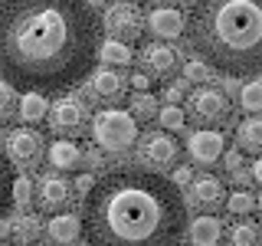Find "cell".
Returning <instances> with one entry per match:
<instances>
[{
    "mask_svg": "<svg viewBox=\"0 0 262 246\" xmlns=\"http://www.w3.org/2000/svg\"><path fill=\"white\" fill-rule=\"evenodd\" d=\"M196 59L229 79L262 72V0H207L187 20Z\"/></svg>",
    "mask_w": 262,
    "mask_h": 246,
    "instance_id": "3957f363",
    "label": "cell"
},
{
    "mask_svg": "<svg viewBox=\"0 0 262 246\" xmlns=\"http://www.w3.org/2000/svg\"><path fill=\"white\" fill-rule=\"evenodd\" d=\"M13 233L20 236V240H33V236L39 233V220L36 217H20V220H16V227H13Z\"/></svg>",
    "mask_w": 262,
    "mask_h": 246,
    "instance_id": "f546056e",
    "label": "cell"
},
{
    "mask_svg": "<svg viewBox=\"0 0 262 246\" xmlns=\"http://www.w3.org/2000/svg\"><path fill=\"white\" fill-rule=\"evenodd\" d=\"M187 89H190V82H187V79H174V82H167V86H164V102H167V105H177L180 98L187 95Z\"/></svg>",
    "mask_w": 262,
    "mask_h": 246,
    "instance_id": "83f0119b",
    "label": "cell"
},
{
    "mask_svg": "<svg viewBox=\"0 0 262 246\" xmlns=\"http://www.w3.org/2000/svg\"><path fill=\"white\" fill-rule=\"evenodd\" d=\"M92 187H95V177H92V174H82V177L76 180V191L82 194V200H85V197L92 194Z\"/></svg>",
    "mask_w": 262,
    "mask_h": 246,
    "instance_id": "836d02e7",
    "label": "cell"
},
{
    "mask_svg": "<svg viewBox=\"0 0 262 246\" xmlns=\"http://www.w3.org/2000/svg\"><path fill=\"white\" fill-rule=\"evenodd\" d=\"M158 102H154L151 92H138L131 98V118L135 121H147V118H158Z\"/></svg>",
    "mask_w": 262,
    "mask_h": 246,
    "instance_id": "cb8c5ba5",
    "label": "cell"
},
{
    "mask_svg": "<svg viewBox=\"0 0 262 246\" xmlns=\"http://www.w3.org/2000/svg\"><path fill=\"white\" fill-rule=\"evenodd\" d=\"M46 233H49L53 243L69 246V243H76L82 236V217H76V213H56V217L46 223Z\"/></svg>",
    "mask_w": 262,
    "mask_h": 246,
    "instance_id": "2e32d148",
    "label": "cell"
},
{
    "mask_svg": "<svg viewBox=\"0 0 262 246\" xmlns=\"http://www.w3.org/2000/svg\"><path fill=\"white\" fill-rule=\"evenodd\" d=\"M158 121L167 131H180L187 125V115H184V109H180V105H164V109L158 112Z\"/></svg>",
    "mask_w": 262,
    "mask_h": 246,
    "instance_id": "4316f807",
    "label": "cell"
},
{
    "mask_svg": "<svg viewBox=\"0 0 262 246\" xmlns=\"http://www.w3.org/2000/svg\"><path fill=\"white\" fill-rule=\"evenodd\" d=\"M33 200V180L30 177H13V203H30Z\"/></svg>",
    "mask_w": 262,
    "mask_h": 246,
    "instance_id": "f1b7e54d",
    "label": "cell"
},
{
    "mask_svg": "<svg viewBox=\"0 0 262 246\" xmlns=\"http://www.w3.org/2000/svg\"><path fill=\"white\" fill-rule=\"evenodd\" d=\"M190 243L193 246H220L223 243V223H220L216 217L190 220Z\"/></svg>",
    "mask_w": 262,
    "mask_h": 246,
    "instance_id": "e0dca14e",
    "label": "cell"
},
{
    "mask_svg": "<svg viewBox=\"0 0 262 246\" xmlns=\"http://www.w3.org/2000/svg\"><path fill=\"white\" fill-rule=\"evenodd\" d=\"M85 161H89V168H92V171H102V154H98L95 148H92V151L85 154Z\"/></svg>",
    "mask_w": 262,
    "mask_h": 246,
    "instance_id": "d590c367",
    "label": "cell"
},
{
    "mask_svg": "<svg viewBox=\"0 0 262 246\" xmlns=\"http://www.w3.org/2000/svg\"><path fill=\"white\" fill-rule=\"evenodd\" d=\"M10 233H13V223H10V220H0V240L10 236Z\"/></svg>",
    "mask_w": 262,
    "mask_h": 246,
    "instance_id": "74e56055",
    "label": "cell"
},
{
    "mask_svg": "<svg viewBox=\"0 0 262 246\" xmlns=\"http://www.w3.org/2000/svg\"><path fill=\"white\" fill-rule=\"evenodd\" d=\"M4 138H7V135H4V128H0V141H4Z\"/></svg>",
    "mask_w": 262,
    "mask_h": 246,
    "instance_id": "60d3db41",
    "label": "cell"
},
{
    "mask_svg": "<svg viewBox=\"0 0 262 246\" xmlns=\"http://www.w3.org/2000/svg\"><path fill=\"white\" fill-rule=\"evenodd\" d=\"M89 95H92V102H102V105L121 102V95H125V76H118L115 69H98L92 76V82H89Z\"/></svg>",
    "mask_w": 262,
    "mask_h": 246,
    "instance_id": "7c38bea8",
    "label": "cell"
},
{
    "mask_svg": "<svg viewBox=\"0 0 262 246\" xmlns=\"http://www.w3.org/2000/svg\"><path fill=\"white\" fill-rule=\"evenodd\" d=\"M98 59H102L105 66H131V59H135V49L118 43V39H105L102 49H98Z\"/></svg>",
    "mask_w": 262,
    "mask_h": 246,
    "instance_id": "44dd1931",
    "label": "cell"
},
{
    "mask_svg": "<svg viewBox=\"0 0 262 246\" xmlns=\"http://www.w3.org/2000/svg\"><path fill=\"white\" fill-rule=\"evenodd\" d=\"M69 194H72L69 180L59 177V174H49V177L39 180V187H36V203H39V210L56 213L59 207L69 203Z\"/></svg>",
    "mask_w": 262,
    "mask_h": 246,
    "instance_id": "4fadbf2b",
    "label": "cell"
},
{
    "mask_svg": "<svg viewBox=\"0 0 262 246\" xmlns=\"http://www.w3.org/2000/svg\"><path fill=\"white\" fill-rule=\"evenodd\" d=\"M46 161L53 164L56 171H72L82 161V148L72 141V138H56L46 148Z\"/></svg>",
    "mask_w": 262,
    "mask_h": 246,
    "instance_id": "9a60e30c",
    "label": "cell"
},
{
    "mask_svg": "<svg viewBox=\"0 0 262 246\" xmlns=\"http://www.w3.org/2000/svg\"><path fill=\"white\" fill-rule=\"evenodd\" d=\"M256 203H259V207H262V194H259V197H256Z\"/></svg>",
    "mask_w": 262,
    "mask_h": 246,
    "instance_id": "ab89813d",
    "label": "cell"
},
{
    "mask_svg": "<svg viewBox=\"0 0 262 246\" xmlns=\"http://www.w3.org/2000/svg\"><path fill=\"white\" fill-rule=\"evenodd\" d=\"M239 105H243V112H249V115L262 112V82H246L239 89Z\"/></svg>",
    "mask_w": 262,
    "mask_h": 246,
    "instance_id": "d4e9b609",
    "label": "cell"
},
{
    "mask_svg": "<svg viewBox=\"0 0 262 246\" xmlns=\"http://www.w3.org/2000/svg\"><path fill=\"white\" fill-rule=\"evenodd\" d=\"M10 207H13V168L10 158L0 151V220H7Z\"/></svg>",
    "mask_w": 262,
    "mask_h": 246,
    "instance_id": "ffe728a7",
    "label": "cell"
},
{
    "mask_svg": "<svg viewBox=\"0 0 262 246\" xmlns=\"http://www.w3.org/2000/svg\"><path fill=\"white\" fill-rule=\"evenodd\" d=\"M13 92H16V89L7 86V82L0 79V115H7V112L13 109Z\"/></svg>",
    "mask_w": 262,
    "mask_h": 246,
    "instance_id": "d6a6232c",
    "label": "cell"
},
{
    "mask_svg": "<svg viewBox=\"0 0 262 246\" xmlns=\"http://www.w3.org/2000/svg\"><path fill=\"white\" fill-rule=\"evenodd\" d=\"M229 246H259V223L256 220H239L229 230Z\"/></svg>",
    "mask_w": 262,
    "mask_h": 246,
    "instance_id": "603a6c76",
    "label": "cell"
},
{
    "mask_svg": "<svg viewBox=\"0 0 262 246\" xmlns=\"http://www.w3.org/2000/svg\"><path fill=\"white\" fill-rule=\"evenodd\" d=\"M226 151V138L216 128H196L187 138V154L200 164H216Z\"/></svg>",
    "mask_w": 262,
    "mask_h": 246,
    "instance_id": "30bf717a",
    "label": "cell"
},
{
    "mask_svg": "<svg viewBox=\"0 0 262 246\" xmlns=\"http://www.w3.org/2000/svg\"><path fill=\"white\" fill-rule=\"evenodd\" d=\"M249 174H252V180H259V184H262V158H259L256 164H252V171H249Z\"/></svg>",
    "mask_w": 262,
    "mask_h": 246,
    "instance_id": "f35d334b",
    "label": "cell"
},
{
    "mask_svg": "<svg viewBox=\"0 0 262 246\" xmlns=\"http://www.w3.org/2000/svg\"><path fill=\"white\" fill-rule=\"evenodd\" d=\"M105 20L82 0H0V72L16 92H69L89 79Z\"/></svg>",
    "mask_w": 262,
    "mask_h": 246,
    "instance_id": "6da1fadb",
    "label": "cell"
},
{
    "mask_svg": "<svg viewBox=\"0 0 262 246\" xmlns=\"http://www.w3.org/2000/svg\"><path fill=\"white\" fill-rule=\"evenodd\" d=\"M252 207H256V197H252L249 191H233L226 197V210L236 213V217H243V213H252Z\"/></svg>",
    "mask_w": 262,
    "mask_h": 246,
    "instance_id": "484cf974",
    "label": "cell"
},
{
    "mask_svg": "<svg viewBox=\"0 0 262 246\" xmlns=\"http://www.w3.org/2000/svg\"><path fill=\"white\" fill-rule=\"evenodd\" d=\"M85 105H82V98L76 95H62L56 98L53 105H49V128L56 131V135H79L82 128H85Z\"/></svg>",
    "mask_w": 262,
    "mask_h": 246,
    "instance_id": "52a82bcc",
    "label": "cell"
},
{
    "mask_svg": "<svg viewBox=\"0 0 262 246\" xmlns=\"http://www.w3.org/2000/svg\"><path fill=\"white\" fill-rule=\"evenodd\" d=\"M108 27H112V39L131 46L144 30V13H138L135 4H118V7H112V13H108Z\"/></svg>",
    "mask_w": 262,
    "mask_h": 246,
    "instance_id": "9c48e42d",
    "label": "cell"
},
{
    "mask_svg": "<svg viewBox=\"0 0 262 246\" xmlns=\"http://www.w3.org/2000/svg\"><path fill=\"white\" fill-rule=\"evenodd\" d=\"M207 76H210V69H207V66H203L200 59L184 63V79H187V82H203Z\"/></svg>",
    "mask_w": 262,
    "mask_h": 246,
    "instance_id": "4dcf8cb0",
    "label": "cell"
},
{
    "mask_svg": "<svg viewBox=\"0 0 262 246\" xmlns=\"http://www.w3.org/2000/svg\"><path fill=\"white\" fill-rule=\"evenodd\" d=\"M0 246H4V243H0Z\"/></svg>",
    "mask_w": 262,
    "mask_h": 246,
    "instance_id": "7bdbcfd3",
    "label": "cell"
},
{
    "mask_svg": "<svg viewBox=\"0 0 262 246\" xmlns=\"http://www.w3.org/2000/svg\"><path fill=\"white\" fill-rule=\"evenodd\" d=\"M187 223L184 194L158 171H108L82 200L85 246H180Z\"/></svg>",
    "mask_w": 262,
    "mask_h": 246,
    "instance_id": "7a4b0ae2",
    "label": "cell"
},
{
    "mask_svg": "<svg viewBox=\"0 0 262 246\" xmlns=\"http://www.w3.org/2000/svg\"><path fill=\"white\" fill-rule=\"evenodd\" d=\"M30 246H43V243H30Z\"/></svg>",
    "mask_w": 262,
    "mask_h": 246,
    "instance_id": "b9f144b4",
    "label": "cell"
},
{
    "mask_svg": "<svg viewBox=\"0 0 262 246\" xmlns=\"http://www.w3.org/2000/svg\"><path fill=\"white\" fill-rule=\"evenodd\" d=\"M39 148H43V138L33 128H16L7 138V154H10V164H33L39 158Z\"/></svg>",
    "mask_w": 262,
    "mask_h": 246,
    "instance_id": "8fae6325",
    "label": "cell"
},
{
    "mask_svg": "<svg viewBox=\"0 0 262 246\" xmlns=\"http://www.w3.org/2000/svg\"><path fill=\"white\" fill-rule=\"evenodd\" d=\"M92 145H98L102 151H125V148H131L138 141V121L131 118V112L125 109H102L95 112L92 118Z\"/></svg>",
    "mask_w": 262,
    "mask_h": 246,
    "instance_id": "277c9868",
    "label": "cell"
},
{
    "mask_svg": "<svg viewBox=\"0 0 262 246\" xmlns=\"http://www.w3.org/2000/svg\"><path fill=\"white\" fill-rule=\"evenodd\" d=\"M187 20H190V13H184V7L177 4H151L144 10V30L151 39H180L187 33Z\"/></svg>",
    "mask_w": 262,
    "mask_h": 246,
    "instance_id": "5b68a950",
    "label": "cell"
},
{
    "mask_svg": "<svg viewBox=\"0 0 262 246\" xmlns=\"http://www.w3.org/2000/svg\"><path fill=\"white\" fill-rule=\"evenodd\" d=\"M131 86H135L138 92H151V76H144V72H135V76H131Z\"/></svg>",
    "mask_w": 262,
    "mask_h": 246,
    "instance_id": "e575fe53",
    "label": "cell"
},
{
    "mask_svg": "<svg viewBox=\"0 0 262 246\" xmlns=\"http://www.w3.org/2000/svg\"><path fill=\"white\" fill-rule=\"evenodd\" d=\"M177 154H180V145L164 131H147L141 145H138V158L147 168H170L177 161Z\"/></svg>",
    "mask_w": 262,
    "mask_h": 246,
    "instance_id": "ba28073f",
    "label": "cell"
},
{
    "mask_svg": "<svg viewBox=\"0 0 262 246\" xmlns=\"http://www.w3.org/2000/svg\"><path fill=\"white\" fill-rule=\"evenodd\" d=\"M236 145L239 151H262V118H243L236 128Z\"/></svg>",
    "mask_w": 262,
    "mask_h": 246,
    "instance_id": "d6986e66",
    "label": "cell"
},
{
    "mask_svg": "<svg viewBox=\"0 0 262 246\" xmlns=\"http://www.w3.org/2000/svg\"><path fill=\"white\" fill-rule=\"evenodd\" d=\"M49 115V102L46 95H36V92H27L20 98V118L30 121V125H36V121H43Z\"/></svg>",
    "mask_w": 262,
    "mask_h": 246,
    "instance_id": "7402d4cb",
    "label": "cell"
},
{
    "mask_svg": "<svg viewBox=\"0 0 262 246\" xmlns=\"http://www.w3.org/2000/svg\"><path fill=\"white\" fill-rule=\"evenodd\" d=\"M170 180H174V187H177V191H180V187L193 184V171L187 168V164H177V168H174V177H170Z\"/></svg>",
    "mask_w": 262,
    "mask_h": 246,
    "instance_id": "1f68e13d",
    "label": "cell"
},
{
    "mask_svg": "<svg viewBox=\"0 0 262 246\" xmlns=\"http://www.w3.org/2000/svg\"><path fill=\"white\" fill-rule=\"evenodd\" d=\"M144 63L151 66V72L154 76H170V72H177L180 66V53L170 43H151V46H144Z\"/></svg>",
    "mask_w": 262,
    "mask_h": 246,
    "instance_id": "5bb4252c",
    "label": "cell"
},
{
    "mask_svg": "<svg viewBox=\"0 0 262 246\" xmlns=\"http://www.w3.org/2000/svg\"><path fill=\"white\" fill-rule=\"evenodd\" d=\"M187 112H190L193 118H200L203 125H223L229 118V98H226V92H220V89L203 86V89H196V92H190Z\"/></svg>",
    "mask_w": 262,
    "mask_h": 246,
    "instance_id": "8992f818",
    "label": "cell"
},
{
    "mask_svg": "<svg viewBox=\"0 0 262 246\" xmlns=\"http://www.w3.org/2000/svg\"><path fill=\"white\" fill-rule=\"evenodd\" d=\"M190 194L200 207H216V203H223V180L213 174H200V177H193Z\"/></svg>",
    "mask_w": 262,
    "mask_h": 246,
    "instance_id": "ac0fdd59",
    "label": "cell"
},
{
    "mask_svg": "<svg viewBox=\"0 0 262 246\" xmlns=\"http://www.w3.org/2000/svg\"><path fill=\"white\" fill-rule=\"evenodd\" d=\"M226 164H229L233 171H239V151H229V154H226Z\"/></svg>",
    "mask_w": 262,
    "mask_h": 246,
    "instance_id": "8d00e7d4",
    "label": "cell"
}]
</instances>
